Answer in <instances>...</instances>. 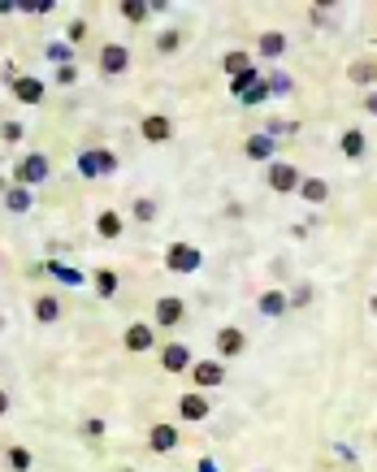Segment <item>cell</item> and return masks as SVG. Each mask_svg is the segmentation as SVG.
Returning <instances> with one entry per match:
<instances>
[{
  "instance_id": "cell-40",
  "label": "cell",
  "mask_w": 377,
  "mask_h": 472,
  "mask_svg": "<svg viewBox=\"0 0 377 472\" xmlns=\"http://www.w3.org/2000/svg\"><path fill=\"white\" fill-rule=\"evenodd\" d=\"M57 83H61V87L78 83V70H74V65H61V70H57Z\"/></svg>"
},
{
  "instance_id": "cell-45",
  "label": "cell",
  "mask_w": 377,
  "mask_h": 472,
  "mask_svg": "<svg viewBox=\"0 0 377 472\" xmlns=\"http://www.w3.org/2000/svg\"><path fill=\"white\" fill-rule=\"evenodd\" d=\"M368 308H373V312H377V295H373V299H368Z\"/></svg>"
},
{
  "instance_id": "cell-24",
  "label": "cell",
  "mask_w": 377,
  "mask_h": 472,
  "mask_svg": "<svg viewBox=\"0 0 377 472\" xmlns=\"http://www.w3.org/2000/svg\"><path fill=\"white\" fill-rule=\"evenodd\" d=\"M256 83H260V74H256V65H252V70H243L239 78H230V95H234V100H243Z\"/></svg>"
},
{
  "instance_id": "cell-3",
  "label": "cell",
  "mask_w": 377,
  "mask_h": 472,
  "mask_svg": "<svg viewBox=\"0 0 377 472\" xmlns=\"http://www.w3.org/2000/svg\"><path fill=\"white\" fill-rule=\"evenodd\" d=\"M264 182L274 187L278 195H286V191H299V182H304V178H299V169H295L291 161H274V165L264 169Z\"/></svg>"
},
{
  "instance_id": "cell-4",
  "label": "cell",
  "mask_w": 377,
  "mask_h": 472,
  "mask_svg": "<svg viewBox=\"0 0 377 472\" xmlns=\"http://www.w3.org/2000/svg\"><path fill=\"white\" fill-rule=\"evenodd\" d=\"M126 70H130V48H126V43H104V48H100V74L118 78V74H126Z\"/></svg>"
},
{
  "instance_id": "cell-7",
  "label": "cell",
  "mask_w": 377,
  "mask_h": 472,
  "mask_svg": "<svg viewBox=\"0 0 377 472\" xmlns=\"http://www.w3.org/2000/svg\"><path fill=\"white\" fill-rule=\"evenodd\" d=\"M191 382H195L200 390H212V386L226 382V369H222L217 360H200V364H191Z\"/></svg>"
},
{
  "instance_id": "cell-10",
  "label": "cell",
  "mask_w": 377,
  "mask_h": 472,
  "mask_svg": "<svg viewBox=\"0 0 377 472\" xmlns=\"http://www.w3.org/2000/svg\"><path fill=\"white\" fill-rule=\"evenodd\" d=\"M148 446H152L156 455H170V451L178 446V429H174V425H152V429H148Z\"/></svg>"
},
{
  "instance_id": "cell-31",
  "label": "cell",
  "mask_w": 377,
  "mask_h": 472,
  "mask_svg": "<svg viewBox=\"0 0 377 472\" xmlns=\"http://www.w3.org/2000/svg\"><path fill=\"white\" fill-rule=\"evenodd\" d=\"M135 221H143V226H148V221H156V199H148V195H143V199H135Z\"/></svg>"
},
{
  "instance_id": "cell-2",
  "label": "cell",
  "mask_w": 377,
  "mask_h": 472,
  "mask_svg": "<svg viewBox=\"0 0 377 472\" xmlns=\"http://www.w3.org/2000/svg\"><path fill=\"white\" fill-rule=\"evenodd\" d=\"M48 178V156L43 152H31V156H22V161H18V169H14V187H39Z\"/></svg>"
},
{
  "instance_id": "cell-42",
  "label": "cell",
  "mask_w": 377,
  "mask_h": 472,
  "mask_svg": "<svg viewBox=\"0 0 377 472\" xmlns=\"http://www.w3.org/2000/svg\"><path fill=\"white\" fill-rule=\"evenodd\" d=\"M364 109H368V113H377V91H368V95H364Z\"/></svg>"
},
{
  "instance_id": "cell-26",
  "label": "cell",
  "mask_w": 377,
  "mask_h": 472,
  "mask_svg": "<svg viewBox=\"0 0 377 472\" xmlns=\"http://www.w3.org/2000/svg\"><path fill=\"white\" fill-rule=\"evenodd\" d=\"M118 14H122L126 22H143L152 9H148V0H122V5H118Z\"/></svg>"
},
{
  "instance_id": "cell-44",
  "label": "cell",
  "mask_w": 377,
  "mask_h": 472,
  "mask_svg": "<svg viewBox=\"0 0 377 472\" xmlns=\"http://www.w3.org/2000/svg\"><path fill=\"white\" fill-rule=\"evenodd\" d=\"M5 411H9V394H5V390H0V416H5Z\"/></svg>"
},
{
  "instance_id": "cell-13",
  "label": "cell",
  "mask_w": 377,
  "mask_h": 472,
  "mask_svg": "<svg viewBox=\"0 0 377 472\" xmlns=\"http://www.w3.org/2000/svg\"><path fill=\"white\" fill-rule=\"evenodd\" d=\"M14 95H18L22 104H39V100H43V83H39L35 74H18V78H14Z\"/></svg>"
},
{
  "instance_id": "cell-25",
  "label": "cell",
  "mask_w": 377,
  "mask_h": 472,
  "mask_svg": "<svg viewBox=\"0 0 377 472\" xmlns=\"http://www.w3.org/2000/svg\"><path fill=\"white\" fill-rule=\"evenodd\" d=\"M222 65H226V74H230V78H239L243 70H252V57L239 48V52H226V57H222Z\"/></svg>"
},
{
  "instance_id": "cell-23",
  "label": "cell",
  "mask_w": 377,
  "mask_h": 472,
  "mask_svg": "<svg viewBox=\"0 0 377 472\" xmlns=\"http://www.w3.org/2000/svg\"><path fill=\"white\" fill-rule=\"evenodd\" d=\"M5 208L9 213H31V191L26 187H9L5 191Z\"/></svg>"
},
{
  "instance_id": "cell-15",
  "label": "cell",
  "mask_w": 377,
  "mask_h": 472,
  "mask_svg": "<svg viewBox=\"0 0 377 472\" xmlns=\"http://www.w3.org/2000/svg\"><path fill=\"white\" fill-rule=\"evenodd\" d=\"M178 416H182V421H204V416H208V399L204 394H182L178 399Z\"/></svg>"
},
{
  "instance_id": "cell-21",
  "label": "cell",
  "mask_w": 377,
  "mask_h": 472,
  "mask_svg": "<svg viewBox=\"0 0 377 472\" xmlns=\"http://www.w3.org/2000/svg\"><path fill=\"white\" fill-rule=\"evenodd\" d=\"M91 282H95L100 299H113V295H118V273H113V269H95V273H91Z\"/></svg>"
},
{
  "instance_id": "cell-37",
  "label": "cell",
  "mask_w": 377,
  "mask_h": 472,
  "mask_svg": "<svg viewBox=\"0 0 377 472\" xmlns=\"http://www.w3.org/2000/svg\"><path fill=\"white\" fill-rule=\"evenodd\" d=\"M83 434H87V438H104V421H95V416H87V421H83Z\"/></svg>"
},
{
  "instance_id": "cell-32",
  "label": "cell",
  "mask_w": 377,
  "mask_h": 472,
  "mask_svg": "<svg viewBox=\"0 0 377 472\" xmlns=\"http://www.w3.org/2000/svg\"><path fill=\"white\" fill-rule=\"evenodd\" d=\"M269 95H274V91H269V78H260V83H256V87H252V91H247L239 104H264Z\"/></svg>"
},
{
  "instance_id": "cell-18",
  "label": "cell",
  "mask_w": 377,
  "mask_h": 472,
  "mask_svg": "<svg viewBox=\"0 0 377 472\" xmlns=\"http://www.w3.org/2000/svg\"><path fill=\"white\" fill-rule=\"evenodd\" d=\"M95 234L100 238H122V217L113 213V208H104V213L95 217Z\"/></svg>"
},
{
  "instance_id": "cell-34",
  "label": "cell",
  "mask_w": 377,
  "mask_h": 472,
  "mask_svg": "<svg viewBox=\"0 0 377 472\" xmlns=\"http://www.w3.org/2000/svg\"><path fill=\"white\" fill-rule=\"evenodd\" d=\"M178 39H182L178 31H160V35H156V52H174V48H178Z\"/></svg>"
},
{
  "instance_id": "cell-46",
  "label": "cell",
  "mask_w": 377,
  "mask_h": 472,
  "mask_svg": "<svg viewBox=\"0 0 377 472\" xmlns=\"http://www.w3.org/2000/svg\"><path fill=\"white\" fill-rule=\"evenodd\" d=\"M0 325H5V317H0Z\"/></svg>"
},
{
  "instance_id": "cell-29",
  "label": "cell",
  "mask_w": 377,
  "mask_h": 472,
  "mask_svg": "<svg viewBox=\"0 0 377 472\" xmlns=\"http://www.w3.org/2000/svg\"><path fill=\"white\" fill-rule=\"evenodd\" d=\"M48 57L57 61V70H61V65H74V48H70V43H48Z\"/></svg>"
},
{
  "instance_id": "cell-8",
  "label": "cell",
  "mask_w": 377,
  "mask_h": 472,
  "mask_svg": "<svg viewBox=\"0 0 377 472\" xmlns=\"http://www.w3.org/2000/svg\"><path fill=\"white\" fill-rule=\"evenodd\" d=\"M143 139H148V143H170V139H174V122H170L165 113H148V117H143Z\"/></svg>"
},
{
  "instance_id": "cell-9",
  "label": "cell",
  "mask_w": 377,
  "mask_h": 472,
  "mask_svg": "<svg viewBox=\"0 0 377 472\" xmlns=\"http://www.w3.org/2000/svg\"><path fill=\"white\" fill-rule=\"evenodd\" d=\"M160 369L165 373H191V351L182 342H170L165 351H160Z\"/></svg>"
},
{
  "instance_id": "cell-20",
  "label": "cell",
  "mask_w": 377,
  "mask_h": 472,
  "mask_svg": "<svg viewBox=\"0 0 377 472\" xmlns=\"http://www.w3.org/2000/svg\"><path fill=\"white\" fill-rule=\"evenodd\" d=\"M286 308H291V299H286L282 290H264V295H260V312H264V317H282Z\"/></svg>"
},
{
  "instance_id": "cell-43",
  "label": "cell",
  "mask_w": 377,
  "mask_h": 472,
  "mask_svg": "<svg viewBox=\"0 0 377 472\" xmlns=\"http://www.w3.org/2000/svg\"><path fill=\"white\" fill-rule=\"evenodd\" d=\"M200 472H217V463H212V459H200Z\"/></svg>"
},
{
  "instance_id": "cell-35",
  "label": "cell",
  "mask_w": 377,
  "mask_h": 472,
  "mask_svg": "<svg viewBox=\"0 0 377 472\" xmlns=\"http://www.w3.org/2000/svg\"><path fill=\"white\" fill-rule=\"evenodd\" d=\"M269 91H274V95H291V74H269Z\"/></svg>"
},
{
  "instance_id": "cell-36",
  "label": "cell",
  "mask_w": 377,
  "mask_h": 472,
  "mask_svg": "<svg viewBox=\"0 0 377 472\" xmlns=\"http://www.w3.org/2000/svg\"><path fill=\"white\" fill-rule=\"evenodd\" d=\"M0 139H5V143H18V139H22V122H5V126H0Z\"/></svg>"
},
{
  "instance_id": "cell-41",
  "label": "cell",
  "mask_w": 377,
  "mask_h": 472,
  "mask_svg": "<svg viewBox=\"0 0 377 472\" xmlns=\"http://www.w3.org/2000/svg\"><path fill=\"white\" fill-rule=\"evenodd\" d=\"M83 35H87V22H83V18H74V22H70V43H78Z\"/></svg>"
},
{
  "instance_id": "cell-11",
  "label": "cell",
  "mask_w": 377,
  "mask_h": 472,
  "mask_svg": "<svg viewBox=\"0 0 377 472\" xmlns=\"http://www.w3.org/2000/svg\"><path fill=\"white\" fill-rule=\"evenodd\" d=\"M243 152H247V161H260V165H274V139H269L264 130H260V135H252V139L243 143Z\"/></svg>"
},
{
  "instance_id": "cell-19",
  "label": "cell",
  "mask_w": 377,
  "mask_h": 472,
  "mask_svg": "<svg viewBox=\"0 0 377 472\" xmlns=\"http://www.w3.org/2000/svg\"><path fill=\"white\" fill-rule=\"evenodd\" d=\"M282 52H286V35L282 31H264L260 35V57L274 61V57H282Z\"/></svg>"
},
{
  "instance_id": "cell-27",
  "label": "cell",
  "mask_w": 377,
  "mask_h": 472,
  "mask_svg": "<svg viewBox=\"0 0 377 472\" xmlns=\"http://www.w3.org/2000/svg\"><path fill=\"white\" fill-rule=\"evenodd\" d=\"M48 273H52V278H61L66 286H83V273H78V269H66L61 260H48Z\"/></svg>"
},
{
  "instance_id": "cell-39",
  "label": "cell",
  "mask_w": 377,
  "mask_h": 472,
  "mask_svg": "<svg viewBox=\"0 0 377 472\" xmlns=\"http://www.w3.org/2000/svg\"><path fill=\"white\" fill-rule=\"evenodd\" d=\"M95 156H100V174H113L118 169V156L113 152H95Z\"/></svg>"
},
{
  "instance_id": "cell-14",
  "label": "cell",
  "mask_w": 377,
  "mask_h": 472,
  "mask_svg": "<svg viewBox=\"0 0 377 472\" xmlns=\"http://www.w3.org/2000/svg\"><path fill=\"white\" fill-rule=\"evenodd\" d=\"M35 321L39 325H57L61 321V299L57 295H39L35 299Z\"/></svg>"
},
{
  "instance_id": "cell-17",
  "label": "cell",
  "mask_w": 377,
  "mask_h": 472,
  "mask_svg": "<svg viewBox=\"0 0 377 472\" xmlns=\"http://www.w3.org/2000/svg\"><path fill=\"white\" fill-rule=\"evenodd\" d=\"M299 195H304L308 204H326V199H330V182H326V178H304V182H299Z\"/></svg>"
},
{
  "instance_id": "cell-1",
  "label": "cell",
  "mask_w": 377,
  "mask_h": 472,
  "mask_svg": "<svg viewBox=\"0 0 377 472\" xmlns=\"http://www.w3.org/2000/svg\"><path fill=\"white\" fill-rule=\"evenodd\" d=\"M165 269L170 273H200L204 269V251L195 243H170L165 247Z\"/></svg>"
},
{
  "instance_id": "cell-6",
  "label": "cell",
  "mask_w": 377,
  "mask_h": 472,
  "mask_svg": "<svg viewBox=\"0 0 377 472\" xmlns=\"http://www.w3.org/2000/svg\"><path fill=\"white\" fill-rule=\"evenodd\" d=\"M243 351H247V334L239 325H222L217 330V355L222 360H239Z\"/></svg>"
},
{
  "instance_id": "cell-5",
  "label": "cell",
  "mask_w": 377,
  "mask_h": 472,
  "mask_svg": "<svg viewBox=\"0 0 377 472\" xmlns=\"http://www.w3.org/2000/svg\"><path fill=\"white\" fill-rule=\"evenodd\" d=\"M152 317H156V325H165V330H174V325H182V317H187V303H182L178 295H165V299H156V308H152Z\"/></svg>"
},
{
  "instance_id": "cell-22",
  "label": "cell",
  "mask_w": 377,
  "mask_h": 472,
  "mask_svg": "<svg viewBox=\"0 0 377 472\" xmlns=\"http://www.w3.org/2000/svg\"><path fill=\"white\" fill-rule=\"evenodd\" d=\"M347 78H351L356 87H368V83H377V61H356V65L347 70Z\"/></svg>"
},
{
  "instance_id": "cell-28",
  "label": "cell",
  "mask_w": 377,
  "mask_h": 472,
  "mask_svg": "<svg viewBox=\"0 0 377 472\" xmlns=\"http://www.w3.org/2000/svg\"><path fill=\"white\" fill-rule=\"evenodd\" d=\"M5 459H9V468H14V472H31V463H35L26 446H9V451H5Z\"/></svg>"
},
{
  "instance_id": "cell-12",
  "label": "cell",
  "mask_w": 377,
  "mask_h": 472,
  "mask_svg": "<svg viewBox=\"0 0 377 472\" xmlns=\"http://www.w3.org/2000/svg\"><path fill=\"white\" fill-rule=\"evenodd\" d=\"M122 342H126V351H152V342H156V334H152V325H126V334H122Z\"/></svg>"
},
{
  "instance_id": "cell-33",
  "label": "cell",
  "mask_w": 377,
  "mask_h": 472,
  "mask_svg": "<svg viewBox=\"0 0 377 472\" xmlns=\"http://www.w3.org/2000/svg\"><path fill=\"white\" fill-rule=\"evenodd\" d=\"M18 9L22 14H52V9H57V0H18Z\"/></svg>"
},
{
  "instance_id": "cell-16",
  "label": "cell",
  "mask_w": 377,
  "mask_h": 472,
  "mask_svg": "<svg viewBox=\"0 0 377 472\" xmlns=\"http://www.w3.org/2000/svg\"><path fill=\"white\" fill-rule=\"evenodd\" d=\"M339 147H343V156H351V161H360V156H364V147H368V139H364V130H360V126H351V130H343Z\"/></svg>"
},
{
  "instance_id": "cell-38",
  "label": "cell",
  "mask_w": 377,
  "mask_h": 472,
  "mask_svg": "<svg viewBox=\"0 0 377 472\" xmlns=\"http://www.w3.org/2000/svg\"><path fill=\"white\" fill-rule=\"evenodd\" d=\"M312 303V290L308 286H295V295H291V308H308Z\"/></svg>"
},
{
  "instance_id": "cell-30",
  "label": "cell",
  "mask_w": 377,
  "mask_h": 472,
  "mask_svg": "<svg viewBox=\"0 0 377 472\" xmlns=\"http://www.w3.org/2000/svg\"><path fill=\"white\" fill-rule=\"evenodd\" d=\"M78 169H83V178H104V174H100V156H95V152H83V156H78Z\"/></svg>"
}]
</instances>
